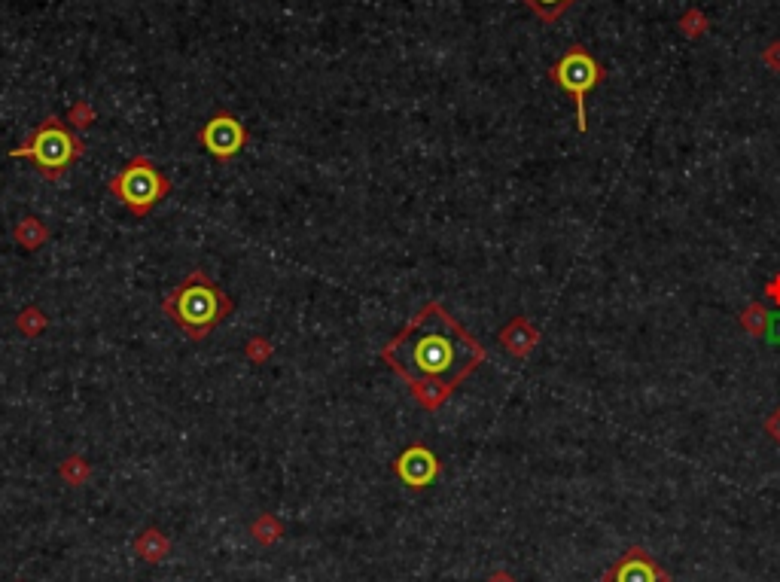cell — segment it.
<instances>
[{
	"label": "cell",
	"mask_w": 780,
	"mask_h": 582,
	"mask_svg": "<svg viewBox=\"0 0 780 582\" xmlns=\"http://www.w3.org/2000/svg\"><path fill=\"white\" fill-rule=\"evenodd\" d=\"M135 549L147 558V561H162L168 555V537L159 534V531H144V537L135 543Z\"/></svg>",
	"instance_id": "cell-11"
},
{
	"label": "cell",
	"mask_w": 780,
	"mask_h": 582,
	"mask_svg": "<svg viewBox=\"0 0 780 582\" xmlns=\"http://www.w3.org/2000/svg\"><path fill=\"white\" fill-rule=\"evenodd\" d=\"M394 470H397V476H400L406 485L424 488V485H430V482L439 476V461H436V455H433L430 448H424V445H409L403 455L397 458Z\"/></svg>",
	"instance_id": "cell-8"
},
{
	"label": "cell",
	"mask_w": 780,
	"mask_h": 582,
	"mask_svg": "<svg viewBox=\"0 0 780 582\" xmlns=\"http://www.w3.org/2000/svg\"><path fill=\"white\" fill-rule=\"evenodd\" d=\"M13 238H16L25 250H37V247H43V244L52 238V232H49V226H46L43 220H37V217H22V220L13 226Z\"/></svg>",
	"instance_id": "cell-9"
},
{
	"label": "cell",
	"mask_w": 780,
	"mask_h": 582,
	"mask_svg": "<svg viewBox=\"0 0 780 582\" xmlns=\"http://www.w3.org/2000/svg\"><path fill=\"white\" fill-rule=\"evenodd\" d=\"M601 582H671L668 573L659 567L656 558H649L640 546L628 549L604 576Z\"/></svg>",
	"instance_id": "cell-7"
},
{
	"label": "cell",
	"mask_w": 780,
	"mask_h": 582,
	"mask_svg": "<svg viewBox=\"0 0 780 582\" xmlns=\"http://www.w3.org/2000/svg\"><path fill=\"white\" fill-rule=\"evenodd\" d=\"M549 77H552V83L558 89L573 95V101H576V128L585 135V128H589V122H585V95H589L601 83V77H604L601 64L592 58V52H585L582 46H573L570 52H564L558 58V64L552 68Z\"/></svg>",
	"instance_id": "cell-5"
},
{
	"label": "cell",
	"mask_w": 780,
	"mask_h": 582,
	"mask_svg": "<svg viewBox=\"0 0 780 582\" xmlns=\"http://www.w3.org/2000/svg\"><path fill=\"white\" fill-rule=\"evenodd\" d=\"M64 122H71L74 128H89V125L95 122V107L86 104V101H77V104L71 107V113H68V119H64Z\"/></svg>",
	"instance_id": "cell-15"
},
{
	"label": "cell",
	"mask_w": 780,
	"mask_h": 582,
	"mask_svg": "<svg viewBox=\"0 0 780 582\" xmlns=\"http://www.w3.org/2000/svg\"><path fill=\"white\" fill-rule=\"evenodd\" d=\"M525 4L540 16V19H546V22H555L573 0H525Z\"/></svg>",
	"instance_id": "cell-12"
},
{
	"label": "cell",
	"mask_w": 780,
	"mask_h": 582,
	"mask_svg": "<svg viewBox=\"0 0 780 582\" xmlns=\"http://www.w3.org/2000/svg\"><path fill=\"white\" fill-rule=\"evenodd\" d=\"M46 327H49V317H46V311H43L40 305H28V308H22L19 317H16V330H19L25 339H37Z\"/></svg>",
	"instance_id": "cell-10"
},
{
	"label": "cell",
	"mask_w": 780,
	"mask_h": 582,
	"mask_svg": "<svg viewBox=\"0 0 780 582\" xmlns=\"http://www.w3.org/2000/svg\"><path fill=\"white\" fill-rule=\"evenodd\" d=\"M253 534H256V540H259V543H272V540L281 534V528L275 525V519H272V515H263V519H259V522L253 525Z\"/></svg>",
	"instance_id": "cell-16"
},
{
	"label": "cell",
	"mask_w": 780,
	"mask_h": 582,
	"mask_svg": "<svg viewBox=\"0 0 780 582\" xmlns=\"http://www.w3.org/2000/svg\"><path fill=\"white\" fill-rule=\"evenodd\" d=\"M61 476L68 479L71 485H80L83 479H89V464H86V458H80V455H71L68 461L61 464Z\"/></svg>",
	"instance_id": "cell-14"
},
{
	"label": "cell",
	"mask_w": 780,
	"mask_h": 582,
	"mask_svg": "<svg viewBox=\"0 0 780 582\" xmlns=\"http://www.w3.org/2000/svg\"><path fill=\"white\" fill-rule=\"evenodd\" d=\"M272 342L266 339V336H253L250 342H247V348H244V357L250 360V363H256V366H263V363H269L272 360Z\"/></svg>",
	"instance_id": "cell-13"
},
{
	"label": "cell",
	"mask_w": 780,
	"mask_h": 582,
	"mask_svg": "<svg viewBox=\"0 0 780 582\" xmlns=\"http://www.w3.org/2000/svg\"><path fill=\"white\" fill-rule=\"evenodd\" d=\"M162 311L171 317V323L183 336H189L192 342H202L235 311V299L220 284H214L202 269H192L183 278V284L165 293Z\"/></svg>",
	"instance_id": "cell-2"
},
{
	"label": "cell",
	"mask_w": 780,
	"mask_h": 582,
	"mask_svg": "<svg viewBox=\"0 0 780 582\" xmlns=\"http://www.w3.org/2000/svg\"><path fill=\"white\" fill-rule=\"evenodd\" d=\"M381 360L409 384L427 412H436L485 363V348L442 302H427L381 348Z\"/></svg>",
	"instance_id": "cell-1"
},
{
	"label": "cell",
	"mask_w": 780,
	"mask_h": 582,
	"mask_svg": "<svg viewBox=\"0 0 780 582\" xmlns=\"http://www.w3.org/2000/svg\"><path fill=\"white\" fill-rule=\"evenodd\" d=\"M107 189L135 217H150V211L171 192V180L156 168L150 156H135L110 177Z\"/></svg>",
	"instance_id": "cell-4"
},
{
	"label": "cell",
	"mask_w": 780,
	"mask_h": 582,
	"mask_svg": "<svg viewBox=\"0 0 780 582\" xmlns=\"http://www.w3.org/2000/svg\"><path fill=\"white\" fill-rule=\"evenodd\" d=\"M86 153V144L71 132L68 122L58 116H46L34 132L10 150L13 159H31L43 180H61L68 168Z\"/></svg>",
	"instance_id": "cell-3"
},
{
	"label": "cell",
	"mask_w": 780,
	"mask_h": 582,
	"mask_svg": "<svg viewBox=\"0 0 780 582\" xmlns=\"http://www.w3.org/2000/svg\"><path fill=\"white\" fill-rule=\"evenodd\" d=\"M199 144L217 159V162H232L244 144H247V128L238 116L232 113H214L199 132Z\"/></svg>",
	"instance_id": "cell-6"
}]
</instances>
